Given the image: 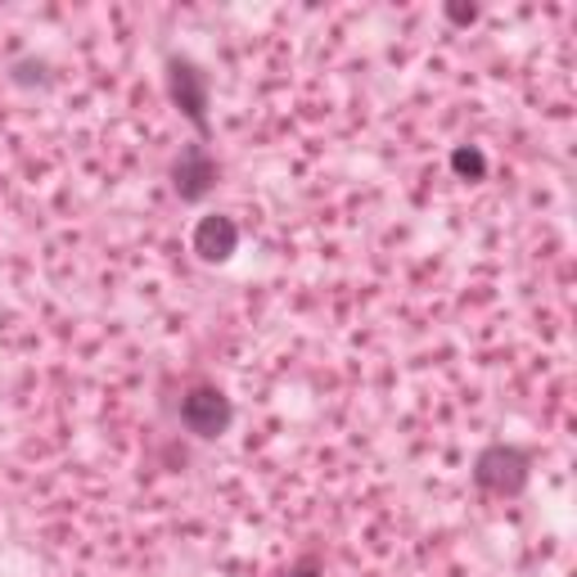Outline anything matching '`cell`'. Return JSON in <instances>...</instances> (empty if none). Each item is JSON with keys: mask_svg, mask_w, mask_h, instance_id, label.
<instances>
[{"mask_svg": "<svg viewBox=\"0 0 577 577\" xmlns=\"http://www.w3.org/2000/svg\"><path fill=\"white\" fill-rule=\"evenodd\" d=\"M172 177H177L181 199H203V194L213 190V181H217V163L208 158V149H203V145H190V149L177 158Z\"/></svg>", "mask_w": 577, "mask_h": 577, "instance_id": "cell-3", "label": "cell"}, {"mask_svg": "<svg viewBox=\"0 0 577 577\" xmlns=\"http://www.w3.org/2000/svg\"><path fill=\"white\" fill-rule=\"evenodd\" d=\"M172 95H177V105L203 127V109H208V82H203V73L194 63H185V59H172Z\"/></svg>", "mask_w": 577, "mask_h": 577, "instance_id": "cell-5", "label": "cell"}, {"mask_svg": "<svg viewBox=\"0 0 577 577\" xmlns=\"http://www.w3.org/2000/svg\"><path fill=\"white\" fill-rule=\"evenodd\" d=\"M452 163H456V172H465V177H483V167H488L479 149H456Z\"/></svg>", "mask_w": 577, "mask_h": 577, "instance_id": "cell-6", "label": "cell"}, {"mask_svg": "<svg viewBox=\"0 0 577 577\" xmlns=\"http://www.w3.org/2000/svg\"><path fill=\"white\" fill-rule=\"evenodd\" d=\"M235 244H240V226L230 217H203L194 226V253L203 262H226L235 253Z\"/></svg>", "mask_w": 577, "mask_h": 577, "instance_id": "cell-4", "label": "cell"}, {"mask_svg": "<svg viewBox=\"0 0 577 577\" xmlns=\"http://www.w3.org/2000/svg\"><path fill=\"white\" fill-rule=\"evenodd\" d=\"M473 479L492 492H519L528 483V456L519 447H488L479 456V469H473Z\"/></svg>", "mask_w": 577, "mask_h": 577, "instance_id": "cell-1", "label": "cell"}, {"mask_svg": "<svg viewBox=\"0 0 577 577\" xmlns=\"http://www.w3.org/2000/svg\"><path fill=\"white\" fill-rule=\"evenodd\" d=\"M230 401L217 393V388H194L185 401H181V424L190 429V433H199V437H217V433H226V424H230Z\"/></svg>", "mask_w": 577, "mask_h": 577, "instance_id": "cell-2", "label": "cell"}, {"mask_svg": "<svg viewBox=\"0 0 577 577\" xmlns=\"http://www.w3.org/2000/svg\"><path fill=\"white\" fill-rule=\"evenodd\" d=\"M298 577H316V568H312V564H308V568H302V573H298Z\"/></svg>", "mask_w": 577, "mask_h": 577, "instance_id": "cell-7", "label": "cell"}]
</instances>
